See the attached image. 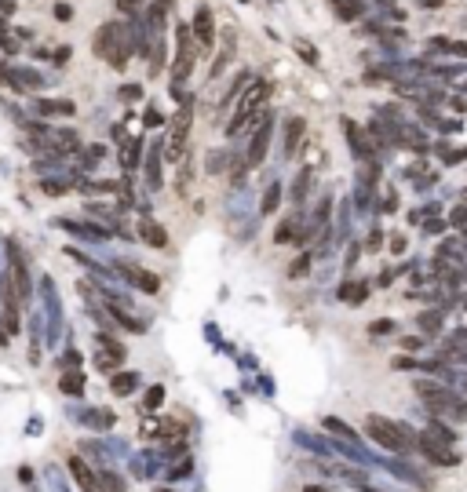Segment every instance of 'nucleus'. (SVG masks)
Instances as JSON below:
<instances>
[{"label":"nucleus","instance_id":"nucleus-1","mask_svg":"<svg viewBox=\"0 0 467 492\" xmlns=\"http://www.w3.org/2000/svg\"><path fill=\"white\" fill-rule=\"evenodd\" d=\"M132 51H135L132 26H124V22H102L99 26V33H95V55H102L113 70H124Z\"/></svg>","mask_w":467,"mask_h":492},{"label":"nucleus","instance_id":"nucleus-2","mask_svg":"<svg viewBox=\"0 0 467 492\" xmlns=\"http://www.w3.org/2000/svg\"><path fill=\"white\" fill-rule=\"evenodd\" d=\"M270 99V81H249V88L241 92V102H238V110H234V117H230V124H227V135L234 139V135H241L245 128H249L256 117H259V110H263V102Z\"/></svg>","mask_w":467,"mask_h":492},{"label":"nucleus","instance_id":"nucleus-3","mask_svg":"<svg viewBox=\"0 0 467 492\" xmlns=\"http://www.w3.org/2000/svg\"><path fill=\"white\" fill-rule=\"evenodd\" d=\"M198 41L190 33V22H175V62H172V95H179V88L190 81L193 62H198Z\"/></svg>","mask_w":467,"mask_h":492},{"label":"nucleus","instance_id":"nucleus-4","mask_svg":"<svg viewBox=\"0 0 467 492\" xmlns=\"http://www.w3.org/2000/svg\"><path fill=\"white\" fill-rule=\"evenodd\" d=\"M0 284L15 295L19 303H26L33 295L30 288V270H26V259H22V248H19V241H8V270L0 274Z\"/></svg>","mask_w":467,"mask_h":492},{"label":"nucleus","instance_id":"nucleus-5","mask_svg":"<svg viewBox=\"0 0 467 492\" xmlns=\"http://www.w3.org/2000/svg\"><path fill=\"white\" fill-rule=\"evenodd\" d=\"M365 434L380 449H391V452H406L409 442H412L406 426L394 423V420H387V416H365Z\"/></svg>","mask_w":467,"mask_h":492},{"label":"nucleus","instance_id":"nucleus-6","mask_svg":"<svg viewBox=\"0 0 467 492\" xmlns=\"http://www.w3.org/2000/svg\"><path fill=\"white\" fill-rule=\"evenodd\" d=\"M417 394L427 401V409L431 412H449V416H457V420H464L467 416V405L449 391V386H442V383H435V380H417Z\"/></svg>","mask_w":467,"mask_h":492},{"label":"nucleus","instance_id":"nucleus-7","mask_svg":"<svg viewBox=\"0 0 467 492\" xmlns=\"http://www.w3.org/2000/svg\"><path fill=\"white\" fill-rule=\"evenodd\" d=\"M113 274L121 277L124 284H132V288H139V292H146V295H158L161 292V277L153 274V270H146V266H139V263H113Z\"/></svg>","mask_w":467,"mask_h":492},{"label":"nucleus","instance_id":"nucleus-8","mask_svg":"<svg viewBox=\"0 0 467 492\" xmlns=\"http://www.w3.org/2000/svg\"><path fill=\"white\" fill-rule=\"evenodd\" d=\"M190 124H193V110L190 102L175 110V121H172V135H168V146H164V157L168 161H179L187 153V139H190Z\"/></svg>","mask_w":467,"mask_h":492},{"label":"nucleus","instance_id":"nucleus-9","mask_svg":"<svg viewBox=\"0 0 467 492\" xmlns=\"http://www.w3.org/2000/svg\"><path fill=\"white\" fill-rule=\"evenodd\" d=\"M190 33H193V41H198L201 55H209L212 44H216V19H212V8L209 4H198L193 22H190Z\"/></svg>","mask_w":467,"mask_h":492},{"label":"nucleus","instance_id":"nucleus-10","mask_svg":"<svg viewBox=\"0 0 467 492\" xmlns=\"http://www.w3.org/2000/svg\"><path fill=\"white\" fill-rule=\"evenodd\" d=\"M0 84L15 88V92H37V88H44V77L30 66H0Z\"/></svg>","mask_w":467,"mask_h":492},{"label":"nucleus","instance_id":"nucleus-11","mask_svg":"<svg viewBox=\"0 0 467 492\" xmlns=\"http://www.w3.org/2000/svg\"><path fill=\"white\" fill-rule=\"evenodd\" d=\"M270 128H274V117H270V110H263V124L252 132V142H249V153H245V164L249 168H259L267 157V146H270Z\"/></svg>","mask_w":467,"mask_h":492},{"label":"nucleus","instance_id":"nucleus-12","mask_svg":"<svg viewBox=\"0 0 467 492\" xmlns=\"http://www.w3.org/2000/svg\"><path fill=\"white\" fill-rule=\"evenodd\" d=\"M417 445H420V452H423L427 460L438 463V467H452V463H457V456L449 452V445H442V442H438V437H431V434H423Z\"/></svg>","mask_w":467,"mask_h":492},{"label":"nucleus","instance_id":"nucleus-13","mask_svg":"<svg viewBox=\"0 0 467 492\" xmlns=\"http://www.w3.org/2000/svg\"><path fill=\"white\" fill-rule=\"evenodd\" d=\"M142 175H146L150 190H161V142H150L146 146V161H142Z\"/></svg>","mask_w":467,"mask_h":492},{"label":"nucleus","instance_id":"nucleus-14","mask_svg":"<svg viewBox=\"0 0 467 492\" xmlns=\"http://www.w3.org/2000/svg\"><path fill=\"white\" fill-rule=\"evenodd\" d=\"M33 113H41V117H73L77 106L70 99H33Z\"/></svg>","mask_w":467,"mask_h":492},{"label":"nucleus","instance_id":"nucleus-15","mask_svg":"<svg viewBox=\"0 0 467 492\" xmlns=\"http://www.w3.org/2000/svg\"><path fill=\"white\" fill-rule=\"evenodd\" d=\"M66 467H70V474L77 478V485H81L84 492H99V474L88 467V463L81 460V456H70L66 460Z\"/></svg>","mask_w":467,"mask_h":492},{"label":"nucleus","instance_id":"nucleus-16","mask_svg":"<svg viewBox=\"0 0 467 492\" xmlns=\"http://www.w3.org/2000/svg\"><path fill=\"white\" fill-rule=\"evenodd\" d=\"M343 132H347V142H350V150H354V157L358 161H369L372 157V146H369L365 132H361L354 121H343Z\"/></svg>","mask_w":467,"mask_h":492},{"label":"nucleus","instance_id":"nucleus-17","mask_svg":"<svg viewBox=\"0 0 467 492\" xmlns=\"http://www.w3.org/2000/svg\"><path fill=\"white\" fill-rule=\"evenodd\" d=\"M303 132H307V121H303V117H292V121H285V157H292V153H300Z\"/></svg>","mask_w":467,"mask_h":492},{"label":"nucleus","instance_id":"nucleus-18","mask_svg":"<svg viewBox=\"0 0 467 492\" xmlns=\"http://www.w3.org/2000/svg\"><path fill=\"white\" fill-rule=\"evenodd\" d=\"M139 237L150 244V248H164L168 244V234H164V226L161 223H153L150 215H142V223H139Z\"/></svg>","mask_w":467,"mask_h":492},{"label":"nucleus","instance_id":"nucleus-19","mask_svg":"<svg viewBox=\"0 0 467 492\" xmlns=\"http://www.w3.org/2000/svg\"><path fill=\"white\" fill-rule=\"evenodd\" d=\"M139 372H117L113 380H110V391L117 394V397H128V394H135L139 391Z\"/></svg>","mask_w":467,"mask_h":492},{"label":"nucleus","instance_id":"nucleus-20","mask_svg":"<svg viewBox=\"0 0 467 492\" xmlns=\"http://www.w3.org/2000/svg\"><path fill=\"white\" fill-rule=\"evenodd\" d=\"M274 241L278 244H289V241H303V230H300V219L289 215V219H281V226L274 230Z\"/></svg>","mask_w":467,"mask_h":492},{"label":"nucleus","instance_id":"nucleus-21","mask_svg":"<svg viewBox=\"0 0 467 492\" xmlns=\"http://www.w3.org/2000/svg\"><path fill=\"white\" fill-rule=\"evenodd\" d=\"M310 183H314V168H303V172L296 175V183H292V204H296V208H300V204L307 201Z\"/></svg>","mask_w":467,"mask_h":492},{"label":"nucleus","instance_id":"nucleus-22","mask_svg":"<svg viewBox=\"0 0 467 492\" xmlns=\"http://www.w3.org/2000/svg\"><path fill=\"white\" fill-rule=\"evenodd\" d=\"M84 383H88L84 372H66V375L59 380V391L70 394V397H81V394H84Z\"/></svg>","mask_w":467,"mask_h":492},{"label":"nucleus","instance_id":"nucleus-23","mask_svg":"<svg viewBox=\"0 0 467 492\" xmlns=\"http://www.w3.org/2000/svg\"><path fill=\"white\" fill-rule=\"evenodd\" d=\"M365 295H369V284L365 281H350L340 288V299L350 303V306H358V303H365Z\"/></svg>","mask_w":467,"mask_h":492},{"label":"nucleus","instance_id":"nucleus-24","mask_svg":"<svg viewBox=\"0 0 467 492\" xmlns=\"http://www.w3.org/2000/svg\"><path fill=\"white\" fill-rule=\"evenodd\" d=\"M332 11H336L343 22H354L361 11H365V4H361V0H332Z\"/></svg>","mask_w":467,"mask_h":492},{"label":"nucleus","instance_id":"nucleus-25","mask_svg":"<svg viewBox=\"0 0 467 492\" xmlns=\"http://www.w3.org/2000/svg\"><path fill=\"white\" fill-rule=\"evenodd\" d=\"M99 492H128V485H124L121 474H113V471L102 467L99 471Z\"/></svg>","mask_w":467,"mask_h":492},{"label":"nucleus","instance_id":"nucleus-26","mask_svg":"<svg viewBox=\"0 0 467 492\" xmlns=\"http://www.w3.org/2000/svg\"><path fill=\"white\" fill-rule=\"evenodd\" d=\"M321 426H325V431H332L336 437H340V442H350V445H354V437H358L343 420H336V416H325V420H321Z\"/></svg>","mask_w":467,"mask_h":492},{"label":"nucleus","instance_id":"nucleus-27","mask_svg":"<svg viewBox=\"0 0 467 492\" xmlns=\"http://www.w3.org/2000/svg\"><path fill=\"white\" fill-rule=\"evenodd\" d=\"M121 361H124V351H121V346H117V351H99V354H95V368L113 372L117 365H121Z\"/></svg>","mask_w":467,"mask_h":492},{"label":"nucleus","instance_id":"nucleus-28","mask_svg":"<svg viewBox=\"0 0 467 492\" xmlns=\"http://www.w3.org/2000/svg\"><path fill=\"white\" fill-rule=\"evenodd\" d=\"M278 204H281V183H270V186H267V193H263V201H259V212L270 215V212L278 208Z\"/></svg>","mask_w":467,"mask_h":492},{"label":"nucleus","instance_id":"nucleus-29","mask_svg":"<svg viewBox=\"0 0 467 492\" xmlns=\"http://www.w3.org/2000/svg\"><path fill=\"white\" fill-rule=\"evenodd\" d=\"M84 423L102 434V431H110V426H113V412H84Z\"/></svg>","mask_w":467,"mask_h":492},{"label":"nucleus","instance_id":"nucleus-30","mask_svg":"<svg viewBox=\"0 0 467 492\" xmlns=\"http://www.w3.org/2000/svg\"><path fill=\"white\" fill-rule=\"evenodd\" d=\"M142 146H146L142 139H128V146H124V153H121V164H124V168H135V164H139Z\"/></svg>","mask_w":467,"mask_h":492},{"label":"nucleus","instance_id":"nucleus-31","mask_svg":"<svg viewBox=\"0 0 467 492\" xmlns=\"http://www.w3.org/2000/svg\"><path fill=\"white\" fill-rule=\"evenodd\" d=\"M164 55H168L164 37H158V41H153V48H150V73H161V66H164Z\"/></svg>","mask_w":467,"mask_h":492},{"label":"nucleus","instance_id":"nucleus-32","mask_svg":"<svg viewBox=\"0 0 467 492\" xmlns=\"http://www.w3.org/2000/svg\"><path fill=\"white\" fill-rule=\"evenodd\" d=\"M41 190L48 193V197H59V193H66V190H70V183H66V179H44Z\"/></svg>","mask_w":467,"mask_h":492},{"label":"nucleus","instance_id":"nucleus-33","mask_svg":"<svg viewBox=\"0 0 467 492\" xmlns=\"http://www.w3.org/2000/svg\"><path fill=\"white\" fill-rule=\"evenodd\" d=\"M296 51L303 55V62H310V66H318V51L314 44H307V41H296Z\"/></svg>","mask_w":467,"mask_h":492},{"label":"nucleus","instance_id":"nucleus-34","mask_svg":"<svg viewBox=\"0 0 467 492\" xmlns=\"http://www.w3.org/2000/svg\"><path fill=\"white\" fill-rule=\"evenodd\" d=\"M161 401H164V386H150V391H146V409L150 412L161 409Z\"/></svg>","mask_w":467,"mask_h":492},{"label":"nucleus","instance_id":"nucleus-35","mask_svg":"<svg viewBox=\"0 0 467 492\" xmlns=\"http://www.w3.org/2000/svg\"><path fill=\"white\" fill-rule=\"evenodd\" d=\"M420 328H423V332L442 328V314H420Z\"/></svg>","mask_w":467,"mask_h":492},{"label":"nucleus","instance_id":"nucleus-36","mask_svg":"<svg viewBox=\"0 0 467 492\" xmlns=\"http://www.w3.org/2000/svg\"><path fill=\"white\" fill-rule=\"evenodd\" d=\"M153 463H158V460H153V456H139V460H135V471H139L142 478H150L153 471H158V467H153Z\"/></svg>","mask_w":467,"mask_h":492},{"label":"nucleus","instance_id":"nucleus-37","mask_svg":"<svg viewBox=\"0 0 467 492\" xmlns=\"http://www.w3.org/2000/svg\"><path fill=\"white\" fill-rule=\"evenodd\" d=\"M84 190H92V193H113V190H117V183L102 179V183H84Z\"/></svg>","mask_w":467,"mask_h":492},{"label":"nucleus","instance_id":"nucleus-38","mask_svg":"<svg viewBox=\"0 0 467 492\" xmlns=\"http://www.w3.org/2000/svg\"><path fill=\"white\" fill-rule=\"evenodd\" d=\"M307 270H310V255H300V263H292V266H289V274H292V277H303Z\"/></svg>","mask_w":467,"mask_h":492},{"label":"nucleus","instance_id":"nucleus-39","mask_svg":"<svg viewBox=\"0 0 467 492\" xmlns=\"http://www.w3.org/2000/svg\"><path fill=\"white\" fill-rule=\"evenodd\" d=\"M142 8V0H117V11H124V15H135Z\"/></svg>","mask_w":467,"mask_h":492},{"label":"nucleus","instance_id":"nucleus-40","mask_svg":"<svg viewBox=\"0 0 467 492\" xmlns=\"http://www.w3.org/2000/svg\"><path fill=\"white\" fill-rule=\"evenodd\" d=\"M139 95H142V88H135V84H128V88H121V99H124V102H135Z\"/></svg>","mask_w":467,"mask_h":492},{"label":"nucleus","instance_id":"nucleus-41","mask_svg":"<svg viewBox=\"0 0 467 492\" xmlns=\"http://www.w3.org/2000/svg\"><path fill=\"white\" fill-rule=\"evenodd\" d=\"M394 328V321H376V325H369L372 335H383V332H391Z\"/></svg>","mask_w":467,"mask_h":492},{"label":"nucleus","instance_id":"nucleus-42","mask_svg":"<svg viewBox=\"0 0 467 492\" xmlns=\"http://www.w3.org/2000/svg\"><path fill=\"white\" fill-rule=\"evenodd\" d=\"M158 124H161V110L150 106V110H146V128H158Z\"/></svg>","mask_w":467,"mask_h":492},{"label":"nucleus","instance_id":"nucleus-43","mask_svg":"<svg viewBox=\"0 0 467 492\" xmlns=\"http://www.w3.org/2000/svg\"><path fill=\"white\" fill-rule=\"evenodd\" d=\"M51 59H55V62H59V66H66V62H70V48H66V44H62V48H59V51H55V55H51Z\"/></svg>","mask_w":467,"mask_h":492},{"label":"nucleus","instance_id":"nucleus-44","mask_svg":"<svg viewBox=\"0 0 467 492\" xmlns=\"http://www.w3.org/2000/svg\"><path fill=\"white\" fill-rule=\"evenodd\" d=\"M55 15H59V19H70L73 8H70V4H55Z\"/></svg>","mask_w":467,"mask_h":492},{"label":"nucleus","instance_id":"nucleus-45","mask_svg":"<svg viewBox=\"0 0 467 492\" xmlns=\"http://www.w3.org/2000/svg\"><path fill=\"white\" fill-rule=\"evenodd\" d=\"M358 263V244H350V252H347V266H354Z\"/></svg>","mask_w":467,"mask_h":492},{"label":"nucleus","instance_id":"nucleus-46","mask_svg":"<svg viewBox=\"0 0 467 492\" xmlns=\"http://www.w3.org/2000/svg\"><path fill=\"white\" fill-rule=\"evenodd\" d=\"M401 346H406V351H420L423 343H420V340H401Z\"/></svg>","mask_w":467,"mask_h":492},{"label":"nucleus","instance_id":"nucleus-47","mask_svg":"<svg viewBox=\"0 0 467 492\" xmlns=\"http://www.w3.org/2000/svg\"><path fill=\"white\" fill-rule=\"evenodd\" d=\"M175 0H153V8H161V11H172Z\"/></svg>","mask_w":467,"mask_h":492},{"label":"nucleus","instance_id":"nucleus-48","mask_svg":"<svg viewBox=\"0 0 467 492\" xmlns=\"http://www.w3.org/2000/svg\"><path fill=\"white\" fill-rule=\"evenodd\" d=\"M303 492H332V489H325V485H307Z\"/></svg>","mask_w":467,"mask_h":492},{"label":"nucleus","instance_id":"nucleus-49","mask_svg":"<svg viewBox=\"0 0 467 492\" xmlns=\"http://www.w3.org/2000/svg\"><path fill=\"white\" fill-rule=\"evenodd\" d=\"M420 4H423V8H438L442 0H420Z\"/></svg>","mask_w":467,"mask_h":492},{"label":"nucleus","instance_id":"nucleus-50","mask_svg":"<svg viewBox=\"0 0 467 492\" xmlns=\"http://www.w3.org/2000/svg\"><path fill=\"white\" fill-rule=\"evenodd\" d=\"M365 492H376V489H365Z\"/></svg>","mask_w":467,"mask_h":492},{"label":"nucleus","instance_id":"nucleus-51","mask_svg":"<svg viewBox=\"0 0 467 492\" xmlns=\"http://www.w3.org/2000/svg\"><path fill=\"white\" fill-rule=\"evenodd\" d=\"M164 492H168V489H164Z\"/></svg>","mask_w":467,"mask_h":492}]
</instances>
